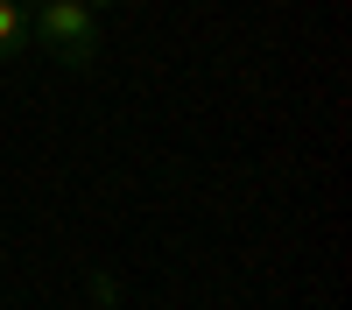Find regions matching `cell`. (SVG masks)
I'll return each instance as SVG.
<instances>
[{
  "label": "cell",
  "instance_id": "obj_1",
  "mask_svg": "<svg viewBox=\"0 0 352 310\" xmlns=\"http://www.w3.org/2000/svg\"><path fill=\"white\" fill-rule=\"evenodd\" d=\"M28 36L50 49V64L64 71H92L99 64V21L78 8V0H43L36 14H28Z\"/></svg>",
  "mask_w": 352,
  "mask_h": 310
},
{
  "label": "cell",
  "instance_id": "obj_2",
  "mask_svg": "<svg viewBox=\"0 0 352 310\" xmlns=\"http://www.w3.org/2000/svg\"><path fill=\"white\" fill-rule=\"evenodd\" d=\"M21 43H28V8L21 0H0V64H14Z\"/></svg>",
  "mask_w": 352,
  "mask_h": 310
},
{
  "label": "cell",
  "instance_id": "obj_3",
  "mask_svg": "<svg viewBox=\"0 0 352 310\" xmlns=\"http://www.w3.org/2000/svg\"><path fill=\"white\" fill-rule=\"evenodd\" d=\"M92 303L113 310V303H120V282H113V275H92Z\"/></svg>",
  "mask_w": 352,
  "mask_h": 310
},
{
  "label": "cell",
  "instance_id": "obj_4",
  "mask_svg": "<svg viewBox=\"0 0 352 310\" xmlns=\"http://www.w3.org/2000/svg\"><path fill=\"white\" fill-rule=\"evenodd\" d=\"M78 8H85V14H99V8H120V0H78Z\"/></svg>",
  "mask_w": 352,
  "mask_h": 310
}]
</instances>
